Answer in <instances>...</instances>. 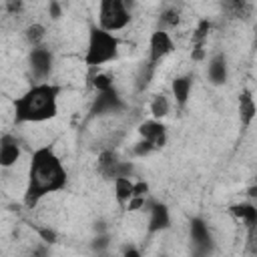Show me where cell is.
Returning <instances> with one entry per match:
<instances>
[{
  "instance_id": "6da1fadb",
  "label": "cell",
  "mask_w": 257,
  "mask_h": 257,
  "mask_svg": "<svg viewBox=\"0 0 257 257\" xmlns=\"http://www.w3.org/2000/svg\"><path fill=\"white\" fill-rule=\"evenodd\" d=\"M66 185V171L60 157L50 145L38 147L30 155L28 179L24 189L26 207H36L44 197L62 191Z\"/></svg>"
},
{
  "instance_id": "7a4b0ae2",
  "label": "cell",
  "mask_w": 257,
  "mask_h": 257,
  "mask_svg": "<svg viewBox=\"0 0 257 257\" xmlns=\"http://www.w3.org/2000/svg\"><path fill=\"white\" fill-rule=\"evenodd\" d=\"M62 92L60 84H52L48 80L36 82L26 88L20 96L14 98V120L18 124L24 122H46L58 114V96Z\"/></svg>"
},
{
  "instance_id": "3957f363",
  "label": "cell",
  "mask_w": 257,
  "mask_h": 257,
  "mask_svg": "<svg viewBox=\"0 0 257 257\" xmlns=\"http://www.w3.org/2000/svg\"><path fill=\"white\" fill-rule=\"evenodd\" d=\"M120 42L114 36V32H108L100 26H90L88 40H86V52H84V64L90 68L108 64L118 58Z\"/></svg>"
},
{
  "instance_id": "277c9868",
  "label": "cell",
  "mask_w": 257,
  "mask_h": 257,
  "mask_svg": "<svg viewBox=\"0 0 257 257\" xmlns=\"http://www.w3.org/2000/svg\"><path fill=\"white\" fill-rule=\"evenodd\" d=\"M98 26L108 32L124 30L131 22L128 0H98Z\"/></svg>"
},
{
  "instance_id": "5b68a950",
  "label": "cell",
  "mask_w": 257,
  "mask_h": 257,
  "mask_svg": "<svg viewBox=\"0 0 257 257\" xmlns=\"http://www.w3.org/2000/svg\"><path fill=\"white\" fill-rule=\"evenodd\" d=\"M173 50H175V42H173V36L167 30L159 28L151 34V38H149V62L153 66H157V62L167 58Z\"/></svg>"
},
{
  "instance_id": "8992f818",
  "label": "cell",
  "mask_w": 257,
  "mask_h": 257,
  "mask_svg": "<svg viewBox=\"0 0 257 257\" xmlns=\"http://www.w3.org/2000/svg\"><path fill=\"white\" fill-rule=\"evenodd\" d=\"M28 64H30V70H32V76L38 78V80H46L52 72V66H54V56L52 52L46 48V46H32L30 50V56H28Z\"/></svg>"
},
{
  "instance_id": "52a82bcc",
  "label": "cell",
  "mask_w": 257,
  "mask_h": 257,
  "mask_svg": "<svg viewBox=\"0 0 257 257\" xmlns=\"http://www.w3.org/2000/svg\"><path fill=\"white\" fill-rule=\"evenodd\" d=\"M145 207L149 211V227H147L149 233H161V231L169 229V225H171V213H169V209H167L165 203L147 201Z\"/></svg>"
},
{
  "instance_id": "ba28073f",
  "label": "cell",
  "mask_w": 257,
  "mask_h": 257,
  "mask_svg": "<svg viewBox=\"0 0 257 257\" xmlns=\"http://www.w3.org/2000/svg\"><path fill=\"white\" fill-rule=\"evenodd\" d=\"M139 135L141 139H147L153 143L155 149H161L167 145V126L159 118H151L139 124Z\"/></svg>"
},
{
  "instance_id": "9c48e42d",
  "label": "cell",
  "mask_w": 257,
  "mask_h": 257,
  "mask_svg": "<svg viewBox=\"0 0 257 257\" xmlns=\"http://www.w3.org/2000/svg\"><path fill=\"white\" fill-rule=\"evenodd\" d=\"M124 102L120 100V96L116 94L114 88H108V90H102V92H96V98L92 102V112L94 114H108V112H116V110H122Z\"/></svg>"
},
{
  "instance_id": "30bf717a",
  "label": "cell",
  "mask_w": 257,
  "mask_h": 257,
  "mask_svg": "<svg viewBox=\"0 0 257 257\" xmlns=\"http://www.w3.org/2000/svg\"><path fill=\"white\" fill-rule=\"evenodd\" d=\"M20 155H22V149H20L18 139L12 135H4L0 139V167L2 169L14 167L20 161Z\"/></svg>"
},
{
  "instance_id": "8fae6325",
  "label": "cell",
  "mask_w": 257,
  "mask_h": 257,
  "mask_svg": "<svg viewBox=\"0 0 257 257\" xmlns=\"http://www.w3.org/2000/svg\"><path fill=\"white\" fill-rule=\"evenodd\" d=\"M207 78L215 86H221V84L227 82V78H229V66H227L225 54H215L209 60V64H207Z\"/></svg>"
},
{
  "instance_id": "7c38bea8",
  "label": "cell",
  "mask_w": 257,
  "mask_h": 257,
  "mask_svg": "<svg viewBox=\"0 0 257 257\" xmlns=\"http://www.w3.org/2000/svg\"><path fill=\"white\" fill-rule=\"evenodd\" d=\"M189 231H191L193 243L197 247H201V253H207L209 245H211V231H209V225L205 223V219L193 217L191 223H189Z\"/></svg>"
},
{
  "instance_id": "4fadbf2b",
  "label": "cell",
  "mask_w": 257,
  "mask_h": 257,
  "mask_svg": "<svg viewBox=\"0 0 257 257\" xmlns=\"http://www.w3.org/2000/svg\"><path fill=\"white\" fill-rule=\"evenodd\" d=\"M239 120H241V126L243 128H249L255 120V114H257V106H255V100H253V92L251 90H241L239 94Z\"/></svg>"
},
{
  "instance_id": "5bb4252c",
  "label": "cell",
  "mask_w": 257,
  "mask_h": 257,
  "mask_svg": "<svg viewBox=\"0 0 257 257\" xmlns=\"http://www.w3.org/2000/svg\"><path fill=\"white\" fill-rule=\"evenodd\" d=\"M191 88H193V78L189 74H181V76H175L173 82H171V90H173V98L177 102V106H185L189 102V96H191Z\"/></svg>"
},
{
  "instance_id": "9a60e30c",
  "label": "cell",
  "mask_w": 257,
  "mask_h": 257,
  "mask_svg": "<svg viewBox=\"0 0 257 257\" xmlns=\"http://www.w3.org/2000/svg\"><path fill=\"white\" fill-rule=\"evenodd\" d=\"M231 215H235L239 221H243L247 227H255V223H257V209H255V205L253 203H249V201H241V203H235V205H231Z\"/></svg>"
},
{
  "instance_id": "2e32d148",
  "label": "cell",
  "mask_w": 257,
  "mask_h": 257,
  "mask_svg": "<svg viewBox=\"0 0 257 257\" xmlns=\"http://www.w3.org/2000/svg\"><path fill=\"white\" fill-rule=\"evenodd\" d=\"M114 199L120 207H124L128 203V199L133 197V179L131 177H114Z\"/></svg>"
},
{
  "instance_id": "e0dca14e",
  "label": "cell",
  "mask_w": 257,
  "mask_h": 257,
  "mask_svg": "<svg viewBox=\"0 0 257 257\" xmlns=\"http://www.w3.org/2000/svg\"><path fill=\"white\" fill-rule=\"evenodd\" d=\"M116 155L112 151H102L98 155V173L106 179H114V169H116Z\"/></svg>"
},
{
  "instance_id": "ac0fdd59",
  "label": "cell",
  "mask_w": 257,
  "mask_h": 257,
  "mask_svg": "<svg viewBox=\"0 0 257 257\" xmlns=\"http://www.w3.org/2000/svg\"><path fill=\"white\" fill-rule=\"evenodd\" d=\"M169 108H171V102H169V98L163 92L161 94H155L153 100H151V104H149V110H151L153 118H159V120L169 114Z\"/></svg>"
},
{
  "instance_id": "d6986e66",
  "label": "cell",
  "mask_w": 257,
  "mask_h": 257,
  "mask_svg": "<svg viewBox=\"0 0 257 257\" xmlns=\"http://www.w3.org/2000/svg\"><path fill=\"white\" fill-rule=\"evenodd\" d=\"M24 38H26V42L30 46H40L44 42V38H46V28L40 22H34L24 30Z\"/></svg>"
},
{
  "instance_id": "ffe728a7",
  "label": "cell",
  "mask_w": 257,
  "mask_h": 257,
  "mask_svg": "<svg viewBox=\"0 0 257 257\" xmlns=\"http://www.w3.org/2000/svg\"><path fill=\"white\" fill-rule=\"evenodd\" d=\"M90 84L94 86V90H96V92H102V90L114 88L112 78H110L108 74H104V72H96V74H92V76H90Z\"/></svg>"
},
{
  "instance_id": "44dd1931",
  "label": "cell",
  "mask_w": 257,
  "mask_h": 257,
  "mask_svg": "<svg viewBox=\"0 0 257 257\" xmlns=\"http://www.w3.org/2000/svg\"><path fill=\"white\" fill-rule=\"evenodd\" d=\"M153 151H157V149H155L153 143L147 141V139H141L139 143L133 145V155H135V157H147V155H151Z\"/></svg>"
},
{
  "instance_id": "7402d4cb",
  "label": "cell",
  "mask_w": 257,
  "mask_h": 257,
  "mask_svg": "<svg viewBox=\"0 0 257 257\" xmlns=\"http://www.w3.org/2000/svg\"><path fill=\"white\" fill-rule=\"evenodd\" d=\"M36 233L40 235V239H42L44 243H56V241H58V233H56L52 227H48V225L36 227Z\"/></svg>"
},
{
  "instance_id": "603a6c76",
  "label": "cell",
  "mask_w": 257,
  "mask_h": 257,
  "mask_svg": "<svg viewBox=\"0 0 257 257\" xmlns=\"http://www.w3.org/2000/svg\"><path fill=\"white\" fill-rule=\"evenodd\" d=\"M207 32H209V22L203 20V22L199 24V28L195 30V34H193V42H195V44H203V40L207 38Z\"/></svg>"
},
{
  "instance_id": "cb8c5ba5",
  "label": "cell",
  "mask_w": 257,
  "mask_h": 257,
  "mask_svg": "<svg viewBox=\"0 0 257 257\" xmlns=\"http://www.w3.org/2000/svg\"><path fill=\"white\" fill-rule=\"evenodd\" d=\"M133 195L135 197H147L149 195V183L147 181H133Z\"/></svg>"
},
{
  "instance_id": "d4e9b609",
  "label": "cell",
  "mask_w": 257,
  "mask_h": 257,
  "mask_svg": "<svg viewBox=\"0 0 257 257\" xmlns=\"http://www.w3.org/2000/svg\"><path fill=\"white\" fill-rule=\"evenodd\" d=\"M161 20L165 24H169V26H177L179 24V12L177 10H165L163 16H161Z\"/></svg>"
},
{
  "instance_id": "484cf974",
  "label": "cell",
  "mask_w": 257,
  "mask_h": 257,
  "mask_svg": "<svg viewBox=\"0 0 257 257\" xmlns=\"http://www.w3.org/2000/svg\"><path fill=\"white\" fill-rule=\"evenodd\" d=\"M48 16H50L52 20H56V18L62 16V8H60V4H58L56 0H50V2H48Z\"/></svg>"
},
{
  "instance_id": "4316f807",
  "label": "cell",
  "mask_w": 257,
  "mask_h": 257,
  "mask_svg": "<svg viewBox=\"0 0 257 257\" xmlns=\"http://www.w3.org/2000/svg\"><path fill=\"white\" fill-rule=\"evenodd\" d=\"M6 10L8 12H20L22 10V0H6Z\"/></svg>"
},
{
  "instance_id": "83f0119b",
  "label": "cell",
  "mask_w": 257,
  "mask_h": 257,
  "mask_svg": "<svg viewBox=\"0 0 257 257\" xmlns=\"http://www.w3.org/2000/svg\"><path fill=\"white\" fill-rule=\"evenodd\" d=\"M191 56H193V60H197V62L203 60V58H205V48H203V44H197V46L193 48V54H191Z\"/></svg>"
},
{
  "instance_id": "f1b7e54d",
  "label": "cell",
  "mask_w": 257,
  "mask_h": 257,
  "mask_svg": "<svg viewBox=\"0 0 257 257\" xmlns=\"http://www.w3.org/2000/svg\"><path fill=\"white\" fill-rule=\"evenodd\" d=\"M106 245H108V239H106L104 235L96 237V239H94V243H92V247H94L96 251H100V249H102V247H106Z\"/></svg>"
},
{
  "instance_id": "f546056e",
  "label": "cell",
  "mask_w": 257,
  "mask_h": 257,
  "mask_svg": "<svg viewBox=\"0 0 257 257\" xmlns=\"http://www.w3.org/2000/svg\"><path fill=\"white\" fill-rule=\"evenodd\" d=\"M122 253H124V255H135V257H139V255H141V251H139V249H133V247H124V249H122Z\"/></svg>"
},
{
  "instance_id": "4dcf8cb0",
  "label": "cell",
  "mask_w": 257,
  "mask_h": 257,
  "mask_svg": "<svg viewBox=\"0 0 257 257\" xmlns=\"http://www.w3.org/2000/svg\"><path fill=\"white\" fill-rule=\"evenodd\" d=\"M255 191H257V189H255V187H251V189H249V197H255V195H257Z\"/></svg>"
}]
</instances>
